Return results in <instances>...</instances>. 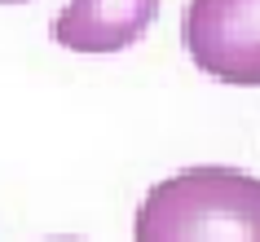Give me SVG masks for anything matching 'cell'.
Instances as JSON below:
<instances>
[{
    "label": "cell",
    "mask_w": 260,
    "mask_h": 242,
    "mask_svg": "<svg viewBox=\"0 0 260 242\" xmlns=\"http://www.w3.org/2000/svg\"><path fill=\"white\" fill-rule=\"evenodd\" d=\"M154 18V0H84L53 18V40L75 53H119L146 36Z\"/></svg>",
    "instance_id": "3"
},
{
    "label": "cell",
    "mask_w": 260,
    "mask_h": 242,
    "mask_svg": "<svg viewBox=\"0 0 260 242\" xmlns=\"http://www.w3.org/2000/svg\"><path fill=\"white\" fill-rule=\"evenodd\" d=\"M133 242H260V176L190 167L146 189Z\"/></svg>",
    "instance_id": "1"
},
{
    "label": "cell",
    "mask_w": 260,
    "mask_h": 242,
    "mask_svg": "<svg viewBox=\"0 0 260 242\" xmlns=\"http://www.w3.org/2000/svg\"><path fill=\"white\" fill-rule=\"evenodd\" d=\"M185 49L203 75L260 88V0H194L185 14Z\"/></svg>",
    "instance_id": "2"
},
{
    "label": "cell",
    "mask_w": 260,
    "mask_h": 242,
    "mask_svg": "<svg viewBox=\"0 0 260 242\" xmlns=\"http://www.w3.org/2000/svg\"><path fill=\"white\" fill-rule=\"evenodd\" d=\"M53 242H80V238H53Z\"/></svg>",
    "instance_id": "4"
}]
</instances>
